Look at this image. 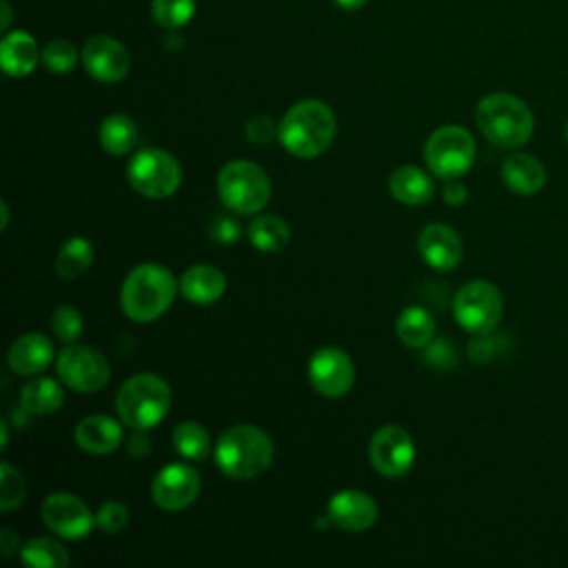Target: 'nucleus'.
I'll list each match as a JSON object with an SVG mask.
<instances>
[{"label":"nucleus","instance_id":"f257e3e1","mask_svg":"<svg viewBox=\"0 0 568 568\" xmlns=\"http://www.w3.org/2000/svg\"><path fill=\"white\" fill-rule=\"evenodd\" d=\"M282 146L297 158H315L328 149L335 135V115L320 100L295 102L277 126Z\"/></svg>","mask_w":568,"mask_h":568},{"label":"nucleus","instance_id":"f03ea898","mask_svg":"<svg viewBox=\"0 0 568 568\" xmlns=\"http://www.w3.org/2000/svg\"><path fill=\"white\" fill-rule=\"evenodd\" d=\"M213 455L217 468L226 477L253 479L271 466L273 442L262 428L253 424H237L220 435Z\"/></svg>","mask_w":568,"mask_h":568},{"label":"nucleus","instance_id":"7ed1b4c3","mask_svg":"<svg viewBox=\"0 0 568 568\" xmlns=\"http://www.w3.org/2000/svg\"><path fill=\"white\" fill-rule=\"evenodd\" d=\"M175 291L178 284L169 268L151 262L138 264L122 282L120 306L129 320L146 324L171 306Z\"/></svg>","mask_w":568,"mask_h":568},{"label":"nucleus","instance_id":"20e7f679","mask_svg":"<svg viewBox=\"0 0 568 568\" xmlns=\"http://www.w3.org/2000/svg\"><path fill=\"white\" fill-rule=\"evenodd\" d=\"M481 135L499 149H517L532 135L535 120L530 109L510 93H490L479 100L475 111Z\"/></svg>","mask_w":568,"mask_h":568},{"label":"nucleus","instance_id":"39448f33","mask_svg":"<svg viewBox=\"0 0 568 568\" xmlns=\"http://www.w3.org/2000/svg\"><path fill=\"white\" fill-rule=\"evenodd\" d=\"M171 406L169 384L151 373L129 377L115 397L118 417L133 430H149L164 419Z\"/></svg>","mask_w":568,"mask_h":568},{"label":"nucleus","instance_id":"423d86ee","mask_svg":"<svg viewBox=\"0 0 568 568\" xmlns=\"http://www.w3.org/2000/svg\"><path fill=\"white\" fill-rule=\"evenodd\" d=\"M217 193L233 213L248 215L266 206L271 197L268 175L248 160H233L217 175Z\"/></svg>","mask_w":568,"mask_h":568},{"label":"nucleus","instance_id":"0eeeda50","mask_svg":"<svg viewBox=\"0 0 568 568\" xmlns=\"http://www.w3.org/2000/svg\"><path fill=\"white\" fill-rule=\"evenodd\" d=\"M126 178L140 195L162 200L178 191L182 182V169L169 151L142 149L131 158L126 166Z\"/></svg>","mask_w":568,"mask_h":568},{"label":"nucleus","instance_id":"6e6552de","mask_svg":"<svg viewBox=\"0 0 568 568\" xmlns=\"http://www.w3.org/2000/svg\"><path fill=\"white\" fill-rule=\"evenodd\" d=\"M424 158L437 178L457 180L475 162V140L466 129L446 124L430 133L424 146Z\"/></svg>","mask_w":568,"mask_h":568},{"label":"nucleus","instance_id":"1a4fd4ad","mask_svg":"<svg viewBox=\"0 0 568 568\" xmlns=\"http://www.w3.org/2000/svg\"><path fill=\"white\" fill-rule=\"evenodd\" d=\"M455 320L475 335H488L497 328L504 315V300L495 284L486 280H473L464 284L453 302Z\"/></svg>","mask_w":568,"mask_h":568},{"label":"nucleus","instance_id":"9d476101","mask_svg":"<svg viewBox=\"0 0 568 568\" xmlns=\"http://www.w3.org/2000/svg\"><path fill=\"white\" fill-rule=\"evenodd\" d=\"M60 379L78 393H95L106 386L111 366L106 357L91 346H67L55 362Z\"/></svg>","mask_w":568,"mask_h":568},{"label":"nucleus","instance_id":"9b49d317","mask_svg":"<svg viewBox=\"0 0 568 568\" xmlns=\"http://www.w3.org/2000/svg\"><path fill=\"white\" fill-rule=\"evenodd\" d=\"M368 457L375 470L384 477H402L415 462V444L408 430L397 424H386L375 430L368 442Z\"/></svg>","mask_w":568,"mask_h":568},{"label":"nucleus","instance_id":"f8f14e48","mask_svg":"<svg viewBox=\"0 0 568 568\" xmlns=\"http://www.w3.org/2000/svg\"><path fill=\"white\" fill-rule=\"evenodd\" d=\"M308 379L320 395L342 397L355 382V366L342 348L326 346L313 353L308 362Z\"/></svg>","mask_w":568,"mask_h":568},{"label":"nucleus","instance_id":"ddd939ff","mask_svg":"<svg viewBox=\"0 0 568 568\" xmlns=\"http://www.w3.org/2000/svg\"><path fill=\"white\" fill-rule=\"evenodd\" d=\"M42 519L51 532L64 539H82L93 528L87 504L71 493H51L42 501Z\"/></svg>","mask_w":568,"mask_h":568},{"label":"nucleus","instance_id":"4468645a","mask_svg":"<svg viewBox=\"0 0 568 568\" xmlns=\"http://www.w3.org/2000/svg\"><path fill=\"white\" fill-rule=\"evenodd\" d=\"M200 493V475L189 464L164 466L151 486L153 501L164 510H182L195 501Z\"/></svg>","mask_w":568,"mask_h":568},{"label":"nucleus","instance_id":"2eb2a0df","mask_svg":"<svg viewBox=\"0 0 568 568\" xmlns=\"http://www.w3.org/2000/svg\"><path fill=\"white\" fill-rule=\"evenodd\" d=\"M82 64L91 78L98 82H120L129 73V53L126 49L109 36H93L82 47Z\"/></svg>","mask_w":568,"mask_h":568},{"label":"nucleus","instance_id":"dca6fc26","mask_svg":"<svg viewBox=\"0 0 568 568\" xmlns=\"http://www.w3.org/2000/svg\"><path fill=\"white\" fill-rule=\"evenodd\" d=\"M326 515L337 528L348 532H362L375 524L377 504L371 495L362 490H339L331 497Z\"/></svg>","mask_w":568,"mask_h":568},{"label":"nucleus","instance_id":"f3484780","mask_svg":"<svg viewBox=\"0 0 568 568\" xmlns=\"http://www.w3.org/2000/svg\"><path fill=\"white\" fill-rule=\"evenodd\" d=\"M417 248L424 262L437 271H453L462 260L459 235L448 224H442V222H435L422 229Z\"/></svg>","mask_w":568,"mask_h":568},{"label":"nucleus","instance_id":"a211bd4d","mask_svg":"<svg viewBox=\"0 0 568 568\" xmlns=\"http://www.w3.org/2000/svg\"><path fill=\"white\" fill-rule=\"evenodd\" d=\"M9 366L18 375L42 373L53 359V344L42 333H27L18 337L9 348Z\"/></svg>","mask_w":568,"mask_h":568},{"label":"nucleus","instance_id":"6ab92c4d","mask_svg":"<svg viewBox=\"0 0 568 568\" xmlns=\"http://www.w3.org/2000/svg\"><path fill=\"white\" fill-rule=\"evenodd\" d=\"M75 444L91 455L113 453L122 444V426L106 415H89L75 426Z\"/></svg>","mask_w":568,"mask_h":568},{"label":"nucleus","instance_id":"aec40b11","mask_svg":"<svg viewBox=\"0 0 568 568\" xmlns=\"http://www.w3.org/2000/svg\"><path fill=\"white\" fill-rule=\"evenodd\" d=\"M226 277L220 268L211 264H195L184 271L180 277V291L182 295L193 304H213L224 295Z\"/></svg>","mask_w":568,"mask_h":568},{"label":"nucleus","instance_id":"412c9836","mask_svg":"<svg viewBox=\"0 0 568 568\" xmlns=\"http://www.w3.org/2000/svg\"><path fill=\"white\" fill-rule=\"evenodd\" d=\"M501 178L513 193L535 195L546 182V169L530 153H513L501 162Z\"/></svg>","mask_w":568,"mask_h":568},{"label":"nucleus","instance_id":"4be33fe9","mask_svg":"<svg viewBox=\"0 0 568 568\" xmlns=\"http://www.w3.org/2000/svg\"><path fill=\"white\" fill-rule=\"evenodd\" d=\"M38 62V44L24 31L7 33L0 42V64L7 75L22 78L36 69Z\"/></svg>","mask_w":568,"mask_h":568},{"label":"nucleus","instance_id":"5701e85b","mask_svg":"<svg viewBox=\"0 0 568 568\" xmlns=\"http://www.w3.org/2000/svg\"><path fill=\"white\" fill-rule=\"evenodd\" d=\"M390 195L404 204H424L433 197V180L417 166H399L388 180Z\"/></svg>","mask_w":568,"mask_h":568},{"label":"nucleus","instance_id":"b1692460","mask_svg":"<svg viewBox=\"0 0 568 568\" xmlns=\"http://www.w3.org/2000/svg\"><path fill=\"white\" fill-rule=\"evenodd\" d=\"M64 402L62 386L51 377H36L24 384L20 393V406L29 415H51Z\"/></svg>","mask_w":568,"mask_h":568},{"label":"nucleus","instance_id":"393cba45","mask_svg":"<svg viewBox=\"0 0 568 568\" xmlns=\"http://www.w3.org/2000/svg\"><path fill=\"white\" fill-rule=\"evenodd\" d=\"M138 142V124L124 115L113 113L102 120L100 124V144L111 155H124L129 153Z\"/></svg>","mask_w":568,"mask_h":568},{"label":"nucleus","instance_id":"a878e982","mask_svg":"<svg viewBox=\"0 0 568 568\" xmlns=\"http://www.w3.org/2000/svg\"><path fill=\"white\" fill-rule=\"evenodd\" d=\"M248 237L257 251L275 253L288 244V224L277 215H257L248 224Z\"/></svg>","mask_w":568,"mask_h":568},{"label":"nucleus","instance_id":"bb28decb","mask_svg":"<svg viewBox=\"0 0 568 568\" xmlns=\"http://www.w3.org/2000/svg\"><path fill=\"white\" fill-rule=\"evenodd\" d=\"M435 322L428 311L422 306H408L397 320V335L410 348H422L433 339Z\"/></svg>","mask_w":568,"mask_h":568},{"label":"nucleus","instance_id":"cd10ccee","mask_svg":"<svg viewBox=\"0 0 568 568\" xmlns=\"http://www.w3.org/2000/svg\"><path fill=\"white\" fill-rule=\"evenodd\" d=\"M20 557L31 568H64L69 564L67 548L51 537L29 539L20 548Z\"/></svg>","mask_w":568,"mask_h":568},{"label":"nucleus","instance_id":"c85d7f7f","mask_svg":"<svg viewBox=\"0 0 568 568\" xmlns=\"http://www.w3.org/2000/svg\"><path fill=\"white\" fill-rule=\"evenodd\" d=\"M93 262V246L84 237H71L62 244L55 257V273L64 280L80 277Z\"/></svg>","mask_w":568,"mask_h":568},{"label":"nucleus","instance_id":"c756f323","mask_svg":"<svg viewBox=\"0 0 568 568\" xmlns=\"http://www.w3.org/2000/svg\"><path fill=\"white\" fill-rule=\"evenodd\" d=\"M173 448L184 457L193 462H202L211 453V437L206 428L197 422H182L173 430Z\"/></svg>","mask_w":568,"mask_h":568},{"label":"nucleus","instance_id":"7c9ffc66","mask_svg":"<svg viewBox=\"0 0 568 568\" xmlns=\"http://www.w3.org/2000/svg\"><path fill=\"white\" fill-rule=\"evenodd\" d=\"M195 11V0H151V13L162 29L184 27Z\"/></svg>","mask_w":568,"mask_h":568},{"label":"nucleus","instance_id":"2f4dec72","mask_svg":"<svg viewBox=\"0 0 568 568\" xmlns=\"http://www.w3.org/2000/svg\"><path fill=\"white\" fill-rule=\"evenodd\" d=\"M0 473H2L0 475V508L13 510L24 501V495H27L24 479L9 462H2Z\"/></svg>","mask_w":568,"mask_h":568},{"label":"nucleus","instance_id":"473e14b6","mask_svg":"<svg viewBox=\"0 0 568 568\" xmlns=\"http://www.w3.org/2000/svg\"><path fill=\"white\" fill-rule=\"evenodd\" d=\"M78 51L67 40H53L42 51V62L51 73H67L75 67Z\"/></svg>","mask_w":568,"mask_h":568},{"label":"nucleus","instance_id":"72a5a7b5","mask_svg":"<svg viewBox=\"0 0 568 568\" xmlns=\"http://www.w3.org/2000/svg\"><path fill=\"white\" fill-rule=\"evenodd\" d=\"M51 331L60 342H75L82 333V315L73 306H58L51 315Z\"/></svg>","mask_w":568,"mask_h":568},{"label":"nucleus","instance_id":"f704fd0d","mask_svg":"<svg viewBox=\"0 0 568 568\" xmlns=\"http://www.w3.org/2000/svg\"><path fill=\"white\" fill-rule=\"evenodd\" d=\"M95 524L109 532V535H115L120 532L126 524H129V508L120 501H106L100 506L98 515H95Z\"/></svg>","mask_w":568,"mask_h":568},{"label":"nucleus","instance_id":"c9c22d12","mask_svg":"<svg viewBox=\"0 0 568 568\" xmlns=\"http://www.w3.org/2000/svg\"><path fill=\"white\" fill-rule=\"evenodd\" d=\"M242 235V226L237 224L235 217H231L229 213H220L217 217H213L211 222V237L220 244H233L237 242Z\"/></svg>","mask_w":568,"mask_h":568},{"label":"nucleus","instance_id":"e433bc0d","mask_svg":"<svg viewBox=\"0 0 568 568\" xmlns=\"http://www.w3.org/2000/svg\"><path fill=\"white\" fill-rule=\"evenodd\" d=\"M277 131L280 129H275L273 120L266 115H255L244 126V133L253 144H268L277 135Z\"/></svg>","mask_w":568,"mask_h":568},{"label":"nucleus","instance_id":"4c0bfd02","mask_svg":"<svg viewBox=\"0 0 568 568\" xmlns=\"http://www.w3.org/2000/svg\"><path fill=\"white\" fill-rule=\"evenodd\" d=\"M466 195H468V191L459 180H446V186H444V202L446 204L457 206V204L466 202Z\"/></svg>","mask_w":568,"mask_h":568},{"label":"nucleus","instance_id":"58836bf2","mask_svg":"<svg viewBox=\"0 0 568 568\" xmlns=\"http://www.w3.org/2000/svg\"><path fill=\"white\" fill-rule=\"evenodd\" d=\"M0 550H2L4 557H11L16 550H20L18 537L11 530H7V528L0 532Z\"/></svg>","mask_w":568,"mask_h":568},{"label":"nucleus","instance_id":"ea45409f","mask_svg":"<svg viewBox=\"0 0 568 568\" xmlns=\"http://www.w3.org/2000/svg\"><path fill=\"white\" fill-rule=\"evenodd\" d=\"M337 7H342V9H346V11H355V9H359V7H364V2L366 0H333Z\"/></svg>","mask_w":568,"mask_h":568},{"label":"nucleus","instance_id":"a19ab883","mask_svg":"<svg viewBox=\"0 0 568 568\" xmlns=\"http://www.w3.org/2000/svg\"><path fill=\"white\" fill-rule=\"evenodd\" d=\"M0 213H2V231H4L7 224H9V209H7V202H4V200L0 202Z\"/></svg>","mask_w":568,"mask_h":568},{"label":"nucleus","instance_id":"79ce46f5","mask_svg":"<svg viewBox=\"0 0 568 568\" xmlns=\"http://www.w3.org/2000/svg\"><path fill=\"white\" fill-rule=\"evenodd\" d=\"M7 442H9V430H7V422H2V444H0V446L4 448Z\"/></svg>","mask_w":568,"mask_h":568},{"label":"nucleus","instance_id":"37998d69","mask_svg":"<svg viewBox=\"0 0 568 568\" xmlns=\"http://www.w3.org/2000/svg\"><path fill=\"white\" fill-rule=\"evenodd\" d=\"M566 142H568V124H566Z\"/></svg>","mask_w":568,"mask_h":568}]
</instances>
